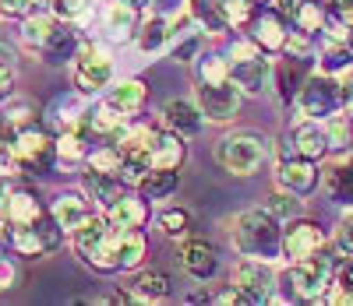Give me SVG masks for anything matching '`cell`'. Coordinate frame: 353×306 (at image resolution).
Returning <instances> with one entry per match:
<instances>
[{
	"label": "cell",
	"mask_w": 353,
	"mask_h": 306,
	"mask_svg": "<svg viewBox=\"0 0 353 306\" xmlns=\"http://www.w3.org/2000/svg\"><path fill=\"white\" fill-rule=\"evenodd\" d=\"M21 46L32 56H39L43 64H50V67L71 64V60L78 56V50H81L74 25L64 21V18H57L53 11L50 14L36 11V14L21 18Z\"/></svg>",
	"instance_id": "obj_1"
},
{
	"label": "cell",
	"mask_w": 353,
	"mask_h": 306,
	"mask_svg": "<svg viewBox=\"0 0 353 306\" xmlns=\"http://www.w3.org/2000/svg\"><path fill=\"white\" fill-rule=\"evenodd\" d=\"M230 243L241 257H258L276 264L283 257V219H276L269 208L241 211L230 222Z\"/></svg>",
	"instance_id": "obj_2"
},
{
	"label": "cell",
	"mask_w": 353,
	"mask_h": 306,
	"mask_svg": "<svg viewBox=\"0 0 353 306\" xmlns=\"http://www.w3.org/2000/svg\"><path fill=\"white\" fill-rule=\"evenodd\" d=\"M117 243H121V226H113L106 215H99V211L81 229L71 232V247L81 257V264L99 271V274L117 271Z\"/></svg>",
	"instance_id": "obj_3"
},
{
	"label": "cell",
	"mask_w": 353,
	"mask_h": 306,
	"mask_svg": "<svg viewBox=\"0 0 353 306\" xmlns=\"http://www.w3.org/2000/svg\"><path fill=\"white\" fill-rule=\"evenodd\" d=\"M272 155V141L261 131H230L216 141V162L230 176H254Z\"/></svg>",
	"instance_id": "obj_4"
},
{
	"label": "cell",
	"mask_w": 353,
	"mask_h": 306,
	"mask_svg": "<svg viewBox=\"0 0 353 306\" xmlns=\"http://www.w3.org/2000/svg\"><path fill=\"white\" fill-rule=\"evenodd\" d=\"M276 299V271L269 261L258 257H241L230 271V292L219 296V303H248V306H261Z\"/></svg>",
	"instance_id": "obj_5"
},
{
	"label": "cell",
	"mask_w": 353,
	"mask_h": 306,
	"mask_svg": "<svg viewBox=\"0 0 353 306\" xmlns=\"http://www.w3.org/2000/svg\"><path fill=\"white\" fill-rule=\"evenodd\" d=\"M226 60H230V78L244 96H265L272 88V60L254 39L233 43Z\"/></svg>",
	"instance_id": "obj_6"
},
{
	"label": "cell",
	"mask_w": 353,
	"mask_h": 306,
	"mask_svg": "<svg viewBox=\"0 0 353 306\" xmlns=\"http://www.w3.org/2000/svg\"><path fill=\"white\" fill-rule=\"evenodd\" d=\"M286 282H290V299H307V303L325 299L336 282V257L321 247L318 254H311L304 261H293Z\"/></svg>",
	"instance_id": "obj_7"
},
{
	"label": "cell",
	"mask_w": 353,
	"mask_h": 306,
	"mask_svg": "<svg viewBox=\"0 0 353 306\" xmlns=\"http://www.w3.org/2000/svg\"><path fill=\"white\" fill-rule=\"evenodd\" d=\"M301 116L307 120H329L343 109V88H339V78L336 74H325V71H314L304 78L297 99H293Z\"/></svg>",
	"instance_id": "obj_8"
},
{
	"label": "cell",
	"mask_w": 353,
	"mask_h": 306,
	"mask_svg": "<svg viewBox=\"0 0 353 306\" xmlns=\"http://www.w3.org/2000/svg\"><path fill=\"white\" fill-rule=\"evenodd\" d=\"M14 159H18L21 176H46L53 162H61L57 159V138L36 124L21 127L14 138Z\"/></svg>",
	"instance_id": "obj_9"
},
{
	"label": "cell",
	"mask_w": 353,
	"mask_h": 306,
	"mask_svg": "<svg viewBox=\"0 0 353 306\" xmlns=\"http://www.w3.org/2000/svg\"><path fill=\"white\" fill-rule=\"evenodd\" d=\"M71 71H74L78 96H85V99L103 96V91L113 85V60H110V53L99 50L96 43L78 50V56L71 60Z\"/></svg>",
	"instance_id": "obj_10"
},
{
	"label": "cell",
	"mask_w": 353,
	"mask_h": 306,
	"mask_svg": "<svg viewBox=\"0 0 353 306\" xmlns=\"http://www.w3.org/2000/svg\"><path fill=\"white\" fill-rule=\"evenodd\" d=\"M194 99H198V106H201V113H205L209 124H230V120L241 113L244 91L233 81H219V85L194 81Z\"/></svg>",
	"instance_id": "obj_11"
},
{
	"label": "cell",
	"mask_w": 353,
	"mask_h": 306,
	"mask_svg": "<svg viewBox=\"0 0 353 306\" xmlns=\"http://www.w3.org/2000/svg\"><path fill=\"white\" fill-rule=\"evenodd\" d=\"M325 247V232H321L318 222L311 219H290V226L283 229V257L293 264V261H304L311 254H318Z\"/></svg>",
	"instance_id": "obj_12"
},
{
	"label": "cell",
	"mask_w": 353,
	"mask_h": 306,
	"mask_svg": "<svg viewBox=\"0 0 353 306\" xmlns=\"http://www.w3.org/2000/svg\"><path fill=\"white\" fill-rule=\"evenodd\" d=\"M141 18L145 11L131 0H106L103 4V32L113 39V43H134L138 28H141Z\"/></svg>",
	"instance_id": "obj_13"
},
{
	"label": "cell",
	"mask_w": 353,
	"mask_h": 306,
	"mask_svg": "<svg viewBox=\"0 0 353 306\" xmlns=\"http://www.w3.org/2000/svg\"><path fill=\"white\" fill-rule=\"evenodd\" d=\"M276 183L283 190H290V194H297V197H307V194H314L318 190V183H321V173H318V162L314 159H304V155H290L279 162V169H276Z\"/></svg>",
	"instance_id": "obj_14"
},
{
	"label": "cell",
	"mask_w": 353,
	"mask_h": 306,
	"mask_svg": "<svg viewBox=\"0 0 353 306\" xmlns=\"http://www.w3.org/2000/svg\"><path fill=\"white\" fill-rule=\"evenodd\" d=\"M286 144H290L293 155H304V159H314V162L325 159L332 151L329 134H325V120H307V116H301L297 124H293ZM290 151H286V155H290Z\"/></svg>",
	"instance_id": "obj_15"
},
{
	"label": "cell",
	"mask_w": 353,
	"mask_h": 306,
	"mask_svg": "<svg viewBox=\"0 0 353 306\" xmlns=\"http://www.w3.org/2000/svg\"><path fill=\"white\" fill-rule=\"evenodd\" d=\"M50 211H53V219L64 226V232L71 236L74 229H81L88 219L96 215V204H92V197H88L85 190H61L50 201Z\"/></svg>",
	"instance_id": "obj_16"
},
{
	"label": "cell",
	"mask_w": 353,
	"mask_h": 306,
	"mask_svg": "<svg viewBox=\"0 0 353 306\" xmlns=\"http://www.w3.org/2000/svg\"><path fill=\"white\" fill-rule=\"evenodd\" d=\"M170 39H173V14L145 11L141 28H138V36H134V46H138L145 56H159V53L170 50Z\"/></svg>",
	"instance_id": "obj_17"
},
{
	"label": "cell",
	"mask_w": 353,
	"mask_h": 306,
	"mask_svg": "<svg viewBox=\"0 0 353 306\" xmlns=\"http://www.w3.org/2000/svg\"><path fill=\"white\" fill-rule=\"evenodd\" d=\"M205 113L198 106V99H166L163 106V127L184 134V138H198L205 131Z\"/></svg>",
	"instance_id": "obj_18"
},
{
	"label": "cell",
	"mask_w": 353,
	"mask_h": 306,
	"mask_svg": "<svg viewBox=\"0 0 353 306\" xmlns=\"http://www.w3.org/2000/svg\"><path fill=\"white\" fill-rule=\"evenodd\" d=\"M181 267L194 282H212L216 271H219V254H216L212 243H205V239H184L181 243Z\"/></svg>",
	"instance_id": "obj_19"
},
{
	"label": "cell",
	"mask_w": 353,
	"mask_h": 306,
	"mask_svg": "<svg viewBox=\"0 0 353 306\" xmlns=\"http://www.w3.org/2000/svg\"><path fill=\"white\" fill-rule=\"evenodd\" d=\"M248 39H254L265 53H283L286 50V39H290V28H286V18L279 11H261L251 18L248 25Z\"/></svg>",
	"instance_id": "obj_20"
},
{
	"label": "cell",
	"mask_w": 353,
	"mask_h": 306,
	"mask_svg": "<svg viewBox=\"0 0 353 306\" xmlns=\"http://www.w3.org/2000/svg\"><path fill=\"white\" fill-rule=\"evenodd\" d=\"M103 215H106L113 226H121V229H141V226H149V197L124 190L121 197H117V201L103 211Z\"/></svg>",
	"instance_id": "obj_21"
},
{
	"label": "cell",
	"mask_w": 353,
	"mask_h": 306,
	"mask_svg": "<svg viewBox=\"0 0 353 306\" xmlns=\"http://www.w3.org/2000/svg\"><path fill=\"white\" fill-rule=\"evenodd\" d=\"M113 109H121L124 116H134L145 109V102H149V85H145L141 78H124V81H117L106 88V99Z\"/></svg>",
	"instance_id": "obj_22"
},
{
	"label": "cell",
	"mask_w": 353,
	"mask_h": 306,
	"mask_svg": "<svg viewBox=\"0 0 353 306\" xmlns=\"http://www.w3.org/2000/svg\"><path fill=\"white\" fill-rule=\"evenodd\" d=\"M124 187L128 183L121 179V176H110V173H96V169H81V190L92 197V204L99 208V211H106L117 197L124 194Z\"/></svg>",
	"instance_id": "obj_23"
},
{
	"label": "cell",
	"mask_w": 353,
	"mask_h": 306,
	"mask_svg": "<svg viewBox=\"0 0 353 306\" xmlns=\"http://www.w3.org/2000/svg\"><path fill=\"white\" fill-rule=\"evenodd\" d=\"M188 14L205 36H223L233 28L226 18V0H188Z\"/></svg>",
	"instance_id": "obj_24"
},
{
	"label": "cell",
	"mask_w": 353,
	"mask_h": 306,
	"mask_svg": "<svg viewBox=\"0 0 353 306\" xmlns=\"http://www.w3.org/2000/svg\"><path fill=\"white\" fill-rule=\"evenodd\" d=\"M188 138L176 134V131H159L156 141H152V166L156 169H181L184 159H188Z\"/></svg>",
	"instance_id": "obj_25"
},
{
	"label": "cell",
	"mask_w": 353,
	"mask_h": 306,
	"mask_svg": "<svg viewBox=\"0 0 353 306\" xmlns=\"http://www.w3.org/2000/svg\"><path fill=\"white\" fill-rule=\"evenodd\" d=\"M325 190L336 204L343 208H353V159L343 155L336 159L329 169H325Z\"/></svg>",
	"instance_id": "obj_26"
},
{
	"label": "cell",
	"mask_w": 353,
	"mask_h": 306,
	"mask_svg": "<svg viewBox=\"0 0 353 306\" xmlns=\"http://www.w3.org/2000/svg\"><path fill=\"white\" fill-rule=\"evenodd\" d=\"M149 257V239L141 229H121V243H117V271H138Z\"/></svg>",
	"instance_id": "obj_27"
},
{
	"label": "cell",
	"mask_w": 353,
	"mask_h": 306,
	"mask_svg": "<svg viewBox=\"0 0 353 306\" xmlns=\"http://www.w3.org/2000/svg\"><path fill=\"white\" fill-rule=\"evenodd\" d=\"M4 211H8L11 226H32L46 208H43V201L36 197V190H11Z\"/></svg>",
	"instance_id": "obj_28"
},
{
	"label": "cell",
	"mask_w": 353,
	"mask_h": 306,
	"mask_svg": "<svg viewBox=\"0 0 353 306\" xmlns=\"http://www.w3.org/2000/svg\"><path fill=\"white\" fill-rule=\"evenodd\" d=\"M176 187H181V169H156L152 166V173L138 183V194L149 201H166L176 194Z\"/></svg>",
	"instance_id": "obj_29"
},
{
	"label": "cell",
	"mask_w": 353,
	"mask_h": 306,
	"mask_svg": "<svg viewBox=\"0 0 353 306\" xmlns=\"http://www.w3.org/2000/svg\"><path fill=\"white\" fill-rule=\"evenodd\" d=\"M134 292L141 303H159V299H170L173 296V282L166 271H141L134 278Z\"/></svg>",
	"instance_id": "obj_30"
},
{
	"label": "cell",
	"mask_w": 353,
	"mask_h": 306,
	"mask_svg": "<svg viewBox=\"0 0 353 306\" xmlns=\"http://www.w3.org/2000/svg\"><path fill=\"white\" fill-rule=\"evenodd\" d=\"M152 173V148H131L124 151V162H121V179L128 187L138 190V183Z\"/></svg>",
	"instance_id": "obj_31"
},
{
	"label": "cell",
	"mask_w": 353,
	"mask_h": 306,
	"mask_svg": "<svg viewBox=\"0 0 353 306\" xmlns=\"http://www.w3.org/2000/svg\"><path fill=\"white\" fill-rule=\"evenodd\" d=\"M346 67H353V50H350V43H343V39H329L325 46H321V64H318V71H325V74H343Z\"/></svg>",
	"instance_id": "obj_32"
},
{
	"label": "cell",
	"mask_w": 353,
	"mask_h": 306,
	"mask_svg": "<svg viewBox=\"0 0 353 306\" xmlns=\"http://www.w3.org/2000/svg\"><path fill=\"white\" fill-rule=\"evenodd\" d=\"M11 247L21 257H46L50 254L36 226H11Z\"/></svg>",
	"instance_id": "obj_33"
},
{
	"label": "cell",
	"mask_w": 353,
	"mask_h": 306,
	"mask_svg": "<svg viewBox=\"0 0 353 306\" xmlns=\"http://www.w3.org/2000/svg\"><path fill=\"white\" fill-rule=\"evenodd\" d=\"M194 81H209V85L233 81V78H230V60L219 56V53H201V56L194 60Z\"/></svg>",
	"instance_id": "obj_34"
},
{
	"label": "cell",
	"mask_w": 353,
	"mask_h": 306,
	"mask_svg": "<svg viewBox=\"0 0 353 306\" xmlns=\"http://www.w3.org/2000/svg\"><path fill=\"white\" fill-rule=\"evenodd\" d=\"M121 162H124V151L117 148L113 141H110V144H103V148H92V151H88V159H85V166H88V169H96V173H110V176H121Z\"/></svg>",
	"instance_id": "obj_35"
},
{
	"label": "cell",
	"mask_w": 353,
	"mask_h": 306,
	"mask_svg": "<svg viewBox=\"0 0 353 306\" xmlns=\"http://www.w3.org/2000/svg\"><path fill=\"white\" fill-rule=\"evenodd\" d=\"M156 226H159V232L170 236V239H188V232H191V215H188V208H166V211H159Z\"/></svg>",
	"instance_id": "obj_36"
},
{
	"label": "cell",
	"mask_w": 353,
	"mask_h": 306,
	"mask_svg": "<svg viewBox=\"0 0 353 306\" xmlns=\"http://www.w3.org/2000/svg\"><path fill=\"white\" fill-rule=\"evenodd\" d=\"M50 11L71 25H81L92 18V0H50Z\"/></svg>",
	"instance_id": "obj_37"
},
{
	"label": "cell",
	"mask_w": 353,
	"mask_h": 306,
	"mask_svg": "<svg viewBox=\"0 0 353 306\" xmlns=\"http://www.w3.org/2000/svg\"><path fill=\"white\" fill-rule=\"evenodd\" d=\"M265 208H269L276 219L290 222V219H297L301 211H304V201H301L297 194H290V190H283V187H279V190H276V194L269 197V204H265Z\"/></svg>",
	"instance_id": "obj_38"
},
{
	"label": "cell",
	"mask_w": 353,
	"mask_h": 306,
	"mask_svg": "<svg viewBox=\"0 0 353 306\" xmlns=\"http://www.w3.org/2000/svg\"><path fill=\"white\" fill-rule=\"evenodd\" d=\"M325 134H329V144H332V151H346L350 144H353V120L350 116H329L325 120Z\"/></svg>",
	"instance_id": "obj_39"
},
{
	"label": "cell",
	"mask_w": 353,
	"mask_h": 306,
	"mask_svg": "<svg viewBox=\"0 0 353 306\" xmlns=\"http://www.w3.org/2000/svg\"><path fill=\"white\" fill-rule=\"evenodd\" d=\"M325 299H332V303H353V257L336 267V282H332V289H329Z\"/></svg>",
	"instance_id": "obj_40"
},
{
	"label": "cell",
	"mask_w": 353,
	"mask_h": 306,
	"mask_svg": "<svg viewBox=\"0 0 353 306\" xmlns=\"http://www.w3.org/2000/svg\"><path fill=\"white\" fill-rule=\"evenodd\" d=\"M332 250L343 257H353V208H346V215L339 219V226L332 232Z\"/></svg>",
	"instance_id": "obj_41"
},
{
	"label": "cell",
	"mask_w": 353,
	"mask_h": 306,
	"mask_svg": "<svg viewBox=\"0 0 353 306\" xmlns=\"http://www.w3.org/2000/svg\"><path fill=\"white\" fill-rule=\"evenodd\" d=\"M50 4V0H0V18H28Z\"/></svg>",
	"instance_id": "obj_42"
},
{
	"label": "cell",
	"mask_w": 353,
	"mask_h": 306,
	"mask_svg": "<svg viewBox=\"0 0 353 306\" xmlns=\"http://www.w3.org/2000/svg\"><path fill=\"white\" fill-rule=\"evenodd\" d=\"M4 116L11 120V124H18V127H28V124H32V116H36V113H32V106H28V102H21V99H18V102H11V99H8V109H4Z\"/></svg>",
	"instance_id": "obj_43"
},
{
	"label": "cell",
	"mask_w": 353,
	"mask_h": 306,
	"mask_svg": "<svg viewBox=\"0 0 353 306\" xmlns=\"http://www.w3.org/2000/svg\"><path fill=\"white\" fill-rule=\"evenodd\" d=\"M11 176H21L14 148H0V179H11Z\"/></svg>",
	"instance_id": "obj_44"
},
{
	"label": "cell",
	"mask_w": 353,
	"mask_h": 306,
	"mask_svg": "<svg viewBox=\"0 0 353 306\" xmlns=\"http://www.w3.org/2000/svg\"><path fill=\"white\" fill-rule=\"evenodd\" d=\"M339 88H343V109H346V116L353 120V67H346V71L339 74Z\"/></svg>",
	"instance_id": "obj_45"
},
{
	"label": "cell",
	"mask_w": 353,
	"mask_h": 306,
	"mask_svg": "<svg viewBox=\"0 0 353 306\" xmlns=\"http://www.w3.org/2000/svg\"><path fill=\"white\" fill-rule=\"evenodd\" d=\"M11 96H14V67L0 64V99H11Z\"/></svg>",
	"instance_id": "obj_46"
},
{
	"label": "cell",
	"mask_w": 353,
	"mask_h": 306,
	"mask_svg": "<svg viewBox=\"0 0 353 306\" xmlns=\"http://www.w3.org/2000/svg\"><path fill=\"white\" fill-rule=\"evenodd\" d=\"M188 0H149V11H163V14H176Z\"/></svg>",
	"instance_id": "obj_47"
},
{
	"label": "cell",
	"mask_w": 353,
	"mask_h": 306,
	"mask_svg": "<svg viewBox=\"0 0 353 306\" xmlns=\"http://www.w3.org/2000/svg\"><path fill=\"white\" fill-rule=\"evenodd\" d=\"M0 64H18V46L14 43H8V39H0Z\"/></svg>",
	"instance_id": "obj_48"
},
{
	"label": "cell",
	"mask_w": 353,
	"mask_h": 306,
	"mask_svg": "<svg viewBox=\"0 0 353 306\" xmlns=\"http://www.w3.org/2000/svg\"><path fill=\"white\" fill-rule=\"evenodd\" d=\"M209 299H212L209 292H194V296H191V303H209Z\"/></svg>",
	"instance_id": "obj_49"
},
{
	"label": "cell",
	"mask_w": 353,
	"mask_h": 306,
	"mask_svg": "<svg viewBox=\"0 0 353 306\" xmlns=\"http://www.w3.org/2000/svg\"><path fill=\"white\" fill-rule=\"evenodd\" d=\"M346 43H350V50H353V28H350V39H346Z\"/></svg>",
	"instance_id": "obj_50"
}]
</instances>
